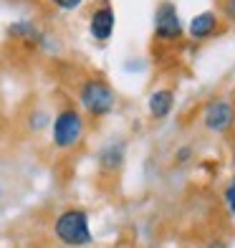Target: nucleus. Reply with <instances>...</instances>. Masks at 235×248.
I'll list each match as a JSON object with an SVG mask.
<instances>
[{
	"label": "nucleus",
	"instance_id": "f257e3e1",
	"mask_svg": "<svg viewBox=\"0 0 235 248\" xmlns=\"http://www.w3.org/2000/svg\"><path fill=\"white\" fill-rule=\"evenodd\" d=\"M53 235L63 246H86L91 243V228H88V213L81 208H69L63 210L53 223Z\"/></svg>",
	"mask_w": 235,
	"mask_h": 248
},
{
	"label": "nucleus",
	"instance_id": "f03ea898",
	"mask_svg": "<svg viewBox=\"0 0 235 248\" xmlns=\"http://www.w3.org/2000/svg\"><path fill=\"white\" fill-rule=\"evenodd\" d=\"M78 99H81V107L91 117H106L117 104V96L111 92V86L102 81V78H86L81 89H78Z\"/></svg>",
	"mask_w": 235,
	"mask_h": 248
},
{
	"label": "nucleus",
	"instance_id": "7ed1b4c3",
	"mask_svg": "<svg viewBox=\"0 0 235 248\" xmlns=\"http://www.w3.org/2000/svg\"><path fill=\"white\" fill-rule=\"evenodd\" d=\"M84 137V117L76 109H61L53 119V144L59 150L76 147Z\"/></svg>",
	"mask_w": 235,
	"mask_h": 248
},
{
	"label": "nucleus",
	"instance_id": "20e7f679",
	"mask_svg": "<svg viewBox=\"0 0 235 248\" xmlns=\"http://www.w3.org/2000/svg\"><path fill=\"white\" fill-rule=\"evenodd\" d=\"M182 31L185 28L180 23L175 3H160V8H157V13H154V36L164 43H172V41L182 38Z\"/></svg>",
	"mask_w": 235,
	"mask_h": 248
},
{
	"label": "nucleus",
	"instance_id": "39448f33",
	"mask_svg": "<svg viewBox=\"0 0 235 248\" xmlns=\"http://www.w3.org/2000/svg\"><path fill=\"white\" fill-rule=\"evenodd\" d=\"M233 119H235V109H233V104H228L225 99L212 101V104H207V109H205V127L210 132H225V129H230Z\"/></svg>",
	"mask_w": 235,
	"mask_h": 248
},
{
	"label": "nucleus",
	"instance_id": "423d86ee",
	"mask_svg": "<svg viewBox=\"0 0 235 248\" xmlns=\"http://www.w3.org/2000/svg\"><path fill=\"white\" fill-rule=\"evenodd\" d=\"M114 26H117V16H114V8L111 5H102L94 10L91 20H88V31L96 41H109L111 33H114Z\"/></svg>",
	"mask_w": 235,
	"mask_h": 248
},
{
	"label": "nucleus",
	"instance_id": "0eeeda50",
	"mask_svg": "<svg viewBox=\"0 0 235 248\" xmlns=\"http://www.w3.org/2000/svg\"><path fill=\"white\" fill-rule=\"evenodd\" d=\"M220 28V18L218 13H212V10H203V13H197L192 20H190L187 26V36L192 41H207L210 36H215Z\"/></svg>",
	"mask_w": 235,
	"mask_h": 248
},
{
	"label": "nucleus",
	"instance_id": "6e6552de",
	"mask_svg": "<svg viewBox=\"0 0 235 248\" xmlns=\"http://www.w3.org/2000/svg\"><path fill=\"white\" fill-rule=\"evenodd\" d=\"M172 104H175V96H172L170 89H157V92L149 94V101H147L149 114L154 119H164L172 111Z\"/></svg>",
	"mask_w": 235,
	"mask_h": 248
},
{
	"label": "nucleus",
	"instance_id": "1a4fd4ad",
	"mask_svg": "<svg viewBox=\"0 0 235 248\" xmlns=\"http://www.w3.org/2000/svg\"><path fill=\"white\" fill-rule=\"evenodd\" d=\"M121 157H124V144H109L102 152V165L104 170H117L121 165Z\"/></svg>",
	"mask_w": 235,
	"mask_h": 248
},
{
	"label": "nucleus",
	"instance_id": "9d476101",
	"mask_svg": "<svg viewBox=\"0 0 235 248\" xmlns=\"http://www.w3.org/2000/svg\"><path fill=\"white\" fill-rule=\"evenodd\" d=\"M225 202H228V210L235 216V180L225 187Z\"/></svg>",
	"mask_w": 235,
	"mask_h": 248
},
{
	"label": "nucleus",
	"instance_id": "9b49d317",
	"mask_svg": "<svg viewBox=\"0 0 235 248\" xmlns=\"http://www.w3.org/2000/svg\"><path fill=\"white\" fill-rule=\"evenodd\" d=\"M51 3H53L56 8H61V10H76L78 5L84 3V0H51Z\"/></svg>",
	"mask_w": 235,
	"mask_h": 248
},
{
	"label": "nucleus",
	"instance_id": "f8f14e48",
	"mask_svg": "<svg viewBox=\"0 0 235 248\" xmlns=\"http://www.w3.org/2000/svg\"><path fill=\"white\" fill-rule=\"evenodd\" d=\"M222 10H225V16L230 20H235V0H225V3H222Z\"/></svg>",
	"mask_w": 235,
	"mask_h": 248
},
{
	"label": "nucleus",
	"instance_id": "ddd939ff",
	"mask_svg": "<svg viewBox=\"0 0 235 248\" xmlns=\"http://www.w3.org/2000/svg\"><path fill=\"white\" fill-rule=\"evenodd\" d=\"M207 248H228V246L222 243V241H210V243H207Z\"/></svg>",
	"mask_w": 235,
	"mask_h": 248
},
{
	"label": "nucleus",
	"instance_id": "4468645a",
	"mask_svg": "<svg viewBox=\"0 0 235 248\" xmlns=\"http://www.w3.org/2000/svg\"><path fill=\"white\" fill-rule=\"evenodd\" d=\"M187 157H190V147H182L180 150V160H187Z\"/></svg>",
	"mask_w": 235,
	"mask_h": 248
},
{
	"label": "nucleus",
	"instance_id": "2eb2a0df",
	"mask_svg": "<svg viewBox=\"0 0 235 248\" xmlns=\"http://www.w3.org/2000/svg\"><path fill=\"white\" fill-rule=\"evenodd\" d=\"M0 198H3V190H0Z\"/></svg>",
	"mask_w": 235,
	"mask_h": 248
},
{
	"label": "nucleus",
	"instance_id": "dca6fc26",
	"mask_svg": "<svg viewBox=\"0 0 235 248\" xmlns=\"http://www.w3.org/2000/svg\"><path fill=\"white\" fill-rule=\"evenodd\" d=\"M233 165H235V157H233Z\"/></svg>",
	"mask_w": 235,
	"mask_h": 248
},
{
	"label": "nucleus",
	"instance_id": "f3484780",
	"mask_svg": "<svg viewBox=\"0 0 235 248\" xmlns=\"http://www.w3.org/2000/svg\"><path fill=\"white\" fill-rule=\"evenodd\" d=\"M233 109H235V104H233Z\"/></svg>",
	"mask_w": 235,
	"mask_h": 248
}]
</instances>
